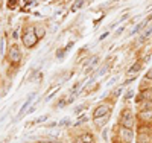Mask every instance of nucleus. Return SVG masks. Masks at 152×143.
<instances>
[{
    "mask_svg": "<svg viewBox=\"0 0 152 143\" xmlns=\"http://www.w3.org/2000/svg\"><path fill=\"white\" fill-rule=\"evenodd\" d=\"M64 54H66V50H58V52H56V56H58L59 59H62V58H64Z\"/></svg>",
    "mask_w": 152,
    "mask_h": 143,
    "instance_id": "obj_16",
    "label": "nucleus"
},
{
    "mask_svg": "<svg viewBox=\"0 0 152 143\" xmlns=\"http://www.w3.org/2000/svg\"><path fill=\"white\" fill-rule=\"evenodd\" d=\"M75 143H84V140H82V137H79V139H76V142Z\"/></svg>",
    "mask_w": 152,
    "mask_h": 143,
    "instance_id": "obj_25",
    "label": "nucleus"
},
{
    "mask_svg": "<svg viewBox=\"0 0 152 143\" xmlns=\"http://www.w3.org/2000/svg\"><path fill=\"white\" fill-rule=\"evenodd\" d=\"M84 108H87V107H85V105H79L78 108H76V111H75V113H79V111H82Z\"/></svg>",
    "mask_w": 152,
    "mask_h": 143,
    "instance_id": "obj_21",
    "label": "nucleus"
},
{
    "mask_svg": "<svg viewBox=\"0 0 152 143\" xmlns=\"http://www.w3.org/2000/svg\"><path fill=\"white\" fill-rule=\"evenodd\" d=\"M107 70H108V66H104V67H102V70L99 72V76H102V75H105V73H107Z\"/></svg>",
    "mask_w": 152,
    "mask_h": 143,
    "instance_id": "obj_18",
    "label": "nucleus"
},
{
    "mask_svg": "<svg viewBox=\"0 0 152 143\" xmlns=\"http://www.w3.org/2000/svg\"><path fill=\"white\" fill-rule=\"evenodd\" d=\"M59 125H69V119L66 117V119H64V120H62V122H61Z\"/></svg>",
    "mask_w": 152,
    "mask_h": 143,
    "instance_id": "obj_22",
    "label": "nucleus"
},
{
    "mask_svg": "<svg viewBox=\"0 0 152 143\" xmlns=\"http://www.w3.org/2000/svg\"><path fill=\"white\" fill-rule=\"evenodd\" d=\"M120 134H122V139H123L125 143H131L132 139H134V131L131 128H122Z\"/></svg>",
    "mask_w": 152,
    "mask_h": 143,
    "instance_id": "obj_4",
    "label": "nucleus"
},
{
    "mask_svg": "<svg viewBox=\"0 0 152 143\" xmlns=\"http://www.w3.org/2000/svg\"><path fill=\"white\" fill-rule=\"evenodd\" d=\"M120 122H122L123 128H132L134 126V116H132V113L129 110H125L120 114Z\"/></svg>",
    "mask_w": 152,
    "mask_h": 143,
    "instance_id": "obj_1",
    "label": "nucleus"
},
{
    "mask_svg": "<svg viewBox=\"0 0 152 143\" xmlns=\"http://www.w3.org/2000/svg\"><path fill=\"white\" fill-rule=\"evenodd\" d=\"M47 119V114H44V116H41V117H38L37 120H35V123H43L44 120Z\"/></svg>",
    "mask_w": 152,
    "mask_h": 143,
    "instance_id": "obj_15",
    "label": "nucleus"
},
{
    "mask_svg": "<svg viewBox=\"0 0 152 143\" xmlns=\"http://www.w3.org/2000/svg\"><path fill=\"white\" fill-rule=\"evenodd\" d=\"M108 111H110V107H108V105H100V107H97V108L94 110L93 116H94V119H99V117H104V116H107Z\"/></svg>",
    "mask_w": 152,
    "mask_h": 143,
    "instance_id": "obj_5",
    "label": "nucleus"
},
{
    "mask_svg": "<svg viewBox=\"0 0 152 143\" xmlns=\"http://www.w3.org/2000/svg\"><path fill=\"white\" fill-rule=\"evenodd\" d=\"M82 6H84V0H76V2L72 5V9H73V11H78V9L82 8Z\"/></svg>",
    "mask_w": 152,
    "mask_h": 143,
    "instance_id": "obj_11",
    "label": "nucleus"
},
{
    "mask_svg": "<svg viewBox=\"0 0 152 143\" xmlns=\"http://www.w3.org/2000/svg\"><path fill=\"white\" fill-rule=\"evenodd\" d=\"M146 23H148V21H146V20H145V21H142V23H138V24H137V26H135V28H134V29H132V32H131V34H132V35H134V34H137V32H138V31H140V29H142V28H143V26H145V24H146Z\"/></svg>",
    "mask_w": 152,
    "mask_h": 143,
    "instance_id": "obj_12",
    "label": "nucleus"
},
{
    "mask_svg": "<svg viewBox=\"0 0 152 143\" xmlns=\"http://www.w3.org/2000/svg\"><path fill=\"white\" fill-rule=\"evenodd\" d=\"M17 3V0H11V2H9V6H12V5H15Z\"/></svg>",
    "mask_w": 152,
    "mask_h": 143,
    "instance_id": "obj_26",
    "label": "nucleus"
},
{
    "mask_svg": "<svg viewBox=\"0 0 152 143\" xmlns=\"http://www.w3.org/2000/svg\"><path fill=\"white\" fill-rule=\"evenodd\" d=\"M140 70H142V62H134L128 70V75H137Z\"/></svg>",
    "mask_w": 152,
    "mask_h": 143,
    "instance_id": "obj_7",
    "label": "nucleus"
},
{
    "mask_svg": "<svg viewBox=\"0 0 152 143\" xmlns=\"http://www.w3.org/2000/svg\"><path fill=\"white\" fill-rule=\"evenodd\" d=\"M140 117H142L143 120H149V119H152V110H143V111L140 113Z\"/></svg>",
    "mask_w": 152,
    "mask_h": 143,
    "instance_id": "obj_8",
    "label": "nucleus"
},
{
    "mask_svg": "<svg viewBox=\"0 0 152 143\" xmlns=\"http://www.w3.org/2000/svg\"><path fill=\"white\" fill-rule=\"evenodd\" d=\"M146 79H152V69L146 73Z\"/></svg>",
    "mask_w": 152,
    "mask_h": 143,
    "instance_id": "obj_20",
    "label": "nucleus"
},
{
    "mask_svg": "<svg viewBox=\"0 0 152 143\" xmlns=\"http://www.w3.org/2000/svg\"><path fill=\"white\" fill-rule=\"evenodd\" d=\"M37 40H38V37L34 34V29H28L26 32L23 34V43H24V46H26V47L35 46Z\"/></svg>",
    "mask_w": 152,
    "mask_h": 143,
    "instance_id": "obj_2",
    "label": "nucleus"
},
{
    "mask_svg": "<svg viewBox=\"0 0 152 143\" xmlns=\"http://www.w3.org/2000/svg\"><path fill=\"white\" fill-rule=\"evenodd\" d=\"M116 81H117V78H113V79H111V81L108 82V85H113V84H114V82H116Z\"/></svg>",
    "mask_w": 152,
    "mask_h": 143,
    "instance_id": "obj_23",
    "label": "nucleus"
},
{
    "mask_svg": "<svg viewBox=\"0 0 152 143\" xmlns=\"http://www.w3.org/2000/svg\"><path fill=\"white\" fill-rule=\"evenodd\" d=\"M151 34H152V26H149V28H148V29L143 32V35L140 37V40H138V43H143L148 37H151Z\"/></svg>",
    "mask_w": 152,
    "mask_h": 143,
    "instance_id": "obj_10",
    "label": "nucleus"
},
{
    "mask_svg": "<svg viewBox=\"0 0 152 143\" xmlns=\"http://www.w3.org/2000/svg\"><path fill=\"white\" fill-rule=\"evenodd\" d=\"M35 95H37V93H31V95L28 96V99L24 100V103H23V107H21V110H20V113H18V116H17V119H15V120H18V119L21 117V116H23L24 113H26V108H28V105H29V103L32 102V99L35 98Z\"/></svg>",
    "mask_w": 152,
    "mask_h": 143,
    "instance_id": "obj_6",
    "label": "nucleus"
},
{
    "mask_svg": "<svg viewBox=\"0 0 152 143\" xmlns=\"http://www.w3.org/2000/svg\"><path fill=\"white\" fill-rule=\"evenodd\" d=\"M123 29H125V28H123V26H122V28H120V29H117V34H116V35H120V34L123 32Z\"/></svg>",
    "mask_w": 152,
    "mask_h": 143,
    "instance_id": "obj_24",
    "label": "nucleus"
},
{
    "mask_svg": "<svg viewBox=\"0 0 152 143\" xmlns=\"http://www.w3.org/2000/svg\"><path fill=\"white\" fill-rule=\"evenodd\" d=\"M149 20H152V14H151V15H149V17L146 18V21H148V23H149Z\"/></svg>",
    "mask_w": 152,
    "mask_h": 143,
    "instance_id": "obj_27",
    "label": "nucleus"
},
{
    "mask_svg": "<svg viewBox=\"0 0 152 143\" xmlns=\"http://www.w3.org/2000/svg\"><path fill=\"white\" fill-rule=\"evenodd\" d=\"M9 59H11V62H18L21 59V52H20V49L17 46H11V49H9Z\"/></svg>",
    "mask_w": 152,
    "mask_h": 143,
    "instance_id": "obj_3",
    "label": "nucleus"
},
{
    "mask_svg": "<svg viewBox=\"0 0 152 143\" xmlns=\"http://www.w3.org/2000/svg\"><path fill=\"white\" fill-rule=\"evenodd\" d=\"M138 143H148V134L145 133H140V136H138Z\"/></svg>",
    "mask_w": 152,
    "mask_h": 143,
    "instance_id": "obj_13",
    "label": "nucleus"
},
{
    "mask_svg": "<svg viewBox=\"0 0 152 143\" xmlns=\"http://www.w3.org/2000/svg\"><path fill=\"white\" fill-rule=\"evenodd\" d=\"M132 96H134V90H128V93H126L125 98H126V99H129V98H132Z\"/></svg>",
    "mask_w": 152,
    "mask_h": 143,
    "instance_id": "obj_19",
    "label": "nucleus"
},
{
    "mask_svg": "<svg viewBox=\"0 0 152 143\" xmlns=\"http://www.w3.org/2000/svg\"><path fill=\"white\" fill-rule=\"evenodd\" d=\"M82 122H87V116H81V117L78 119V122H76V125H79V123H82Z\"/></svg>",
    "mask_w": 152,
    "mask_h": 143,
    "instance_id": "obj_17",
    "label": "nucleus"
},
{
    "mask_svg": "<svg viewBox=\"0 0 152 143\" xmlns=\"http://www.w3.org/2000/svg\"><path fill=\"white\" fill-rule=\"evenodd\" d=\"M34 32H35V35H37L38 38H43L44 34H46V29L43 28V26H37V28L34 29Z\"/></svg>",
    "mask_w": 152,
    "mask_h": 143,
    "instance_id": "obj_9",
    "label": "nucleus"
},
{
    "mask_svg": "<svg viewBox=\"0 0 152 143\" xmlns=\"http://www.w3.org/2000/svg\"><path fill=\"white\" fill-rule=\"evenodd\" d=\"M143 99H148V100H151L152 99V90H146V92L143 93V96H142Z\"/></svg>",
    "mask_w": 152,
    "mask_h": 143,
    "instance_id": "obj_14",
    "label": "nucleus"
}]
</instances>
